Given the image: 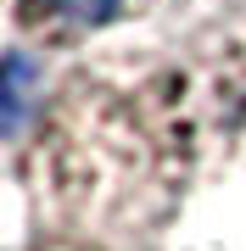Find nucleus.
<instances>
[{
    "instance_id": "f257e3e1",
    "label": "nucleus",
    "mask_w": 246,
    "mask_h": 251,
    "mask_svg": "<svg viewBox=\"0 0 246 251\" xmlns=\"http://www.w3.org/2000/svg\"><path fill=\"white\" fill-rule=\"evenodd\" d=\"M246 156V34L101 50L51 84L17 156L45 229L90 240L157 234Z\"/></svg>"
},
{
    "instance_id": "f03ea898",
    "label": "nucleus",
    "mask_w": 246,
    "mask_h": 251,
    "mask_svg": "<svg viewBox=\"0 0 246 251\" xmlns=\"http://www.w3.org/2000/svg\"><path fill=\"white\" fill-rule=\"evenodd\" d=\"M168 6L173 0H6V17L17 28V39H28V45L73 50V45L112 34V28L146 23Z\"/></svg>"
},
{
    "instance_id": "7ed1b4c3",
    "label": "nucleus",
    "mask_w": 246,
    "mask_h": 251,
    "mask_svg": "<svg viewBox=\"0 0 246 251\" xmlns=\"http://www.w3.org/2000/svg\"><path fill=\"white\" fill-rule=\"evenodd\" d=\"M17 251H112L107 240H90V234H67V229H45L39 224V234L28 246H17Z\"/></svg>"
}]
</instances>
